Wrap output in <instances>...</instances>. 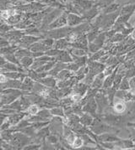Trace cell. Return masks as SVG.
I'll return each mask as SVG.
<instances>
[{
	"mask_svg": "<svg viewBox=\"0 0 135 150\" xmlns=\"http://www.w3.org/2000/svg\"><path fill=\"white\" fill-rule=\"evenodd\" d=\"M130 37L133 39V40H135V29L132 30V32H131V34H130Z\"/></svg>",
	"mask_w": 135,
	"mask_h": 150,
	"instance_id": "cell-33",
	"label": "cell"
},
{
	"mask_svg": "<svg viewBox=\"0 0 135 150\" xmlns=\"http://www.w3.org/2000/svg\"><path fill=\"white\" fill-rule=\"evenodd\" d=\"M89 90V86L85 84V82H77L73 86L72 91L80 94V96H82L83 97L85 96L87 91Z\"/></svg>",
	"mask_w": 135,
	"mask_h": 150,
	"instance_id": "cell-10",
	"label": "cell"
},
{
	"mask_svg": "<svg viewBox=\"0 0 135 150\" xmlns=\"http://www.w3.org/2000/svg\"><path fill=\"white\" fill-rule=\"evenodd\" d=\"M120 14V9L117 10L116 12L104 14L102 13V19H101V24L100 30H103V31H108L111 30V28L113 27V25L115 24L117 18H118Z\"/></svg>",
	"mask_w": 135,
	"mask_h": 150,
	"instance_id": "cell-2",
	"label": "cell"
},
{
	"mask_svg": "<svg viewBox=\"0 0 135 150\" xmlns=\"http://www.w3.org/2000/svg\"><path fill=\"white\" fill-rule=\"evenodd\" d=\"M6 59L9 60L11 62H14V63H19V61L17 60V59L15 58V56L11 53V54H8L6 55Z\"/></svg>",
	"mask_w": 135,
	"mask_h": 150,
	"instance_id": "cell-30",
	"label": "cell"
},
{
	"mask_svg": "<svg viewBox=\"0 0 135 150\" xmlns=\"http://www.w3.org/2000/svg\"><path fill=\"white\" fill-rule=\"evenodd\" d=\"M122 138H119L117 135V133L114 132H105L100 135H96V143H101V142H110V143H115Z\"/></svg>",
	"mask_w": 135,
	"mask_h": 150,
	"instance_id": "cell-7",
	"label": "cell"
},
{
	"mask_svg": "<svg viewBox=\"0 0 135 150\" xmlns=\"http://www.w3.org/2000/svg\"><path fill=\"white\" fill-rule=\"evenodd\" d=\"M111 107L113 109V112L117 115L123 114L127 111V108H128L127 102L117 97H115Z\"/></svg>",
	"mask_w": 135,
	"mask_h": 150,
	"instance_id": "cell-6",
	"label": "cell"
},
{
	"mask_svg": "<svg viewBox=\"0 0 135 150\" xmlns=\"http://www.w3.org/2000/svg\"><path fill=\"white\" fill-rule=\"evenodd\" d=\"M120 8V4L119 3H112L111 4L108 5L107 7L104 8L102 9V13L104 14H107V13H114L119 10Z\"/></svg>",
	"mask_w": 135,
	"mask_h": 150,
	"instance_id": "cell-17",
	"label": "cell"
},
{
	"mask_svg": "<svg viewBox=\"0 0 135 150\" xmlns=\"http://www.w3.org/2000/svg\"><path fill=\"white\" fill-rule=\"evenodd\" d=\"M41 144H33V145H26L25 149H40Z\"/></svg>",
	"mask_w": 135,
	"mask_h": 150,
	"instance_id": "cell-31",
	"label": "cell"
},
{
	"mask_svg": "<svg viewBox=\"0 0 135 150\" xmlns=\"http://www.w3.org/2000/svg\"><path fill=\"white\" fill-rule=\"evenodd\" d=\"M124 76H125V77H127V78H129V79H131V78H133V77H134L135 76V66L134 65L133 66H131V67H129V69H127V70H126Z\"/></svg>",
	"mask_w": 135,
	"mask_h": 150,
	"instance_id": "cell-27",
	"label": "cell"
},
{
	"mask_svg": "<svg viewBox=\"0 0 135 150\" xmlns=\"http://www.w3.org/2000/svg\"><path fill=\"white\" fill-rule=\"evenodd\" d=\"M57 61H60L62 63H70V62H73V57L70 53H68L66 50H62L61 53L58 54L57 56L55 57Z\"/></svg>",
	"mask_w": 135,
	"mask_h": 150,
	"instance_id": "cell-12",
	"label": "cell"
},
{
	"mask_svg": "<svg viewBox=\"0 0 135 150\" xmlns=\"http://www.w3.org/2000/svg\"><path fill=\"white\" fill-rule=\"evenodd\" d=\"M97 103L96 101V98L95 96L90 97L86 103L83 106V112H87V113H90V115H92L94 117H98V113H97Z\"/></svg>",
	"mask_w": 135,
	"mask_h": 150,
	"instance_id": "cell-4",
	"label": "cell"
},
{
	"mask_svg": "<svg viewBox=\"0 0 135 150\" xmlns=\"http://www.w3.org/2000/svg\"><path fill=\"white\" fill-rule=\"evenodd\" d=\"M95 98H96V101L97 103V108H97V113H98V115L102 114L105 110L111 106L106 90L105 89H103V90L100 89L97 91V93L96 94Z\"/></svg>",
	"mask_w": 135,
	"mask_h": 150,
	"instance_id": "cell-1",
	"label": "cell"
},
{
	"mask_svg": "<svg viewBox=\"0 0 135 150\" xmlns=\"http://www.w3.org/2000/svg\"><path fill=\"white\" fill-rule=\"evenodd\" d=\"M39 40V38L38 37H35V36H25L23 38H21L20 40V42L21 44H24L25 45H32L34 43L37 42Z\"/></svg>",
	"mask_w": 135,
	"mask_h": 150,
	"instance_id": "cell-18",
	"label": "cell"
},
{
	"mask_svg": "<svg viewBox=\"0 0 135 150\" xmlns=\"http://www.w3.org/2000/svg\"><path fill=\"white\" fill-rule=\"evenodd\" d=\"M39 82H41L42 84L44 85L47 87H50V88H54L57 86V80L54 79L53 77H44V78L38 80Z\"/></svg>",
	"mask_w": 135,
	"mask_h": 150,
	"instance_id": "cell-15",
	"label": "cell"
},
{
	"mask_svg": "<svg viewBox=\"0 0 135 150\" xmlns=\"http://www.w3.org/2000/svg\"><path fill=\"white\" fill-rule=\"evenodd\" d=\"M103 55H104V50H100L98 51H96V53H93L92 55L89 58V60H91V61H98Z\"/></svg>",
	"mask_w": 135,
	"mask_h": 150,
	"instance_id": "cell-23",
	"label": "cell"
},
{
	"mask_svg": "<svg viewBox=\"0 0 135 150\" xmlns=\"http://www.w3.org/2000/svg\"><path fill=\"white\" fill-rule=\"evenodd\" d=\"M127 126L129 127H133V128H135V122H129L127 123Z\"/></svg>",
	"mask_w": 135,
	"mask_h": 150,
	"instance_id": "cell-32",
	"label": "cell"
},
{
	"mask_svg": "<svg viewBox=\"0 0 135 150\" xmlns=\"http://www.w3.org/2000/svg\"><path fill=\"white\" fill-rule=\"evenodd\" d=\"M72 76H73V71H71L68 69H64L56 76L55 78L58 81H64V80L71 78Z\"/></svg>",
	"mask_w": 135,
	"mask_h": 150,
	"instance_id": "cell-16",
	"label": "cell"
},
{
	"mask_svg": "<svg viewBox=\"0 0 135 150\" xmlns=\"http://www.w3.org/2000/svg\"><path fill=\"white\" fill-rule=\"evenodd\" d=\"M11 142L14 146L21 148V147H25L28 144L31 143V138L27 136H25V134L22 133H15L14 135H13L11 138Z\"/></svg>",
	"mask_w": 135,
	"mask_h": 150,
	"instance_id": "cell-5",
	"label": "cell"
},
{
	"mask_svg": "<svg viewBox=\"0 0 135 150\" xmlns=\"http://www.w3.org/2000/svg\"><path fill=\"white\" fill-rule=\"evenodd\" d=\"M69 46H70V43L66 38H62V39L56 40L54 45H53L54 48L60 50H65Z\"/></svg>",
	"mask_w": 135,
	"mask_h": 150,
	"instance_id": "cell-13",
	"label": "cell"
},
{
	"mask_svg": "<svg viewBox=\"0 0 135 150\" xmlns=\"http://www.w3.org/2000/svg\"><path fill=\"white\" fill-rule=\"evenodd\" d=\"M83 145H84V141L80 135H78L77 138H75L73 144H72V148L74 149H80Z\"/></svg>",
	"mask_w": 135,
	"mask_h": 150,
	"instance_id": "cell-24",
	"label": "cell"
},
{
	"mask_svg": "<svg viewBox=\"0 0 135 150\" xmlns=\"http://www.w3.org/2000/svg\"><path fill=\"white\" fill-rule=\"evenodd\" d=\"M73 30V27L70 26H65L62 28H57L54 30H50V31L45 33V35L47 38H51L53 40H58L62 38H66Z\"/></svg>",
	"mask_w": 135,
	"mask_h": 150,
	"instance_id": "cell-3",
	"label": "cell"
},
{
	"mask_svg": "<svg viewBox=\"0 0 135 150\" xmlns=\"http://www.w3.org/2000/svg\"><path fill=\"white\" fill-rule=\"evenodd\" d=\"M94 117L92 115H90V113H87V112H84L83 114L80 116V123L83 124L85 127H89L91 126V124L93 123V121H94Z\"/></svg>",
	"mask_w": 135,
	"mask_h": 150,
	"instance_id": "cell-14",
	"label": "cell"
},
{
	"mask_svg": "<svg viewBox=\"0 0 135 150\" xmlns=\"http://www.w3.org/2000/svg\"><path fill=\"white\" fill-rule=\"evenodd\" d=\"M34 82L31 78H25L24 82L22 83L21 88L23 90L25 91H32L33 90V86H34Z\"/></svg>",
	"mask_w": 135,
	"mask_h": 150,
	"instance_id": "cell-21",
	"label": "cell"
},
{
	"mask_svg": "<svg viewBox=\"0 0 135 150\" xmlns=\"http://www.w3.org/2000/svg\"><path fill=\"white\" fill-rule=\"evenodd\" d=\"M70 54L76 56H84L88 54V50L80 48H73L70 49Z\"/></svg>",
	"mask_w": 135,
	"mask_h": 150,
	"instance_id": "cell-20",
	"label": "cell"
},
{
	"mask_svg": "<svg viewBox=\"0 0 135 150\" xmlns=\"http://www.w3.org/2000/svg\"><path fill=\"white\" fill-rule=\"evenodd\" d=\"M4 64H5V60H4L2 57H0V66H4Z\"/></svg>",
	"mask_w": 135,
	"mask_h": 150,
	"instance_id": "cell-34",
	"label": "cell"
},
{
	"mask_svg": "<svg viewBox=\"0 0 135 150\" xmlns=\"http://www.w3.org/2000/svg\"><path fill=\"white\" fill-rule=\"evenodd\" d=\"M47 142L48 143V144H52V145H53V147H54V144H57L58 142H59V138L57 137V135H56V134H53V133H52V134H49L47 137Z\"/></svg>",
	"mask_w": 135,
	"mask_h": 150,
	"instance_id": "cell-26",
	"label": "cell"
},
{
	"mask_svg": "<svg viewBox=\"0 0 135 150\" xmlns=\"http://www.w3.org/2000/svg\"><path fill=\"white\" fill-rule=\"evenodd\" d=\"M119 89L120 90L123 91H130V81H129V79L127 77H123L120 86H119Z\"/></svg>",
	"mask_w": 135,
	"mask_h": 150,
	"instance_id": "cell-22",
	"label": "cell"
},
{
	"mask_svg": "<svg viewBox=\"0 0 135 150\" xmlns=\"http://www.w3.org/2000/svg\"><path fill=\"white\" fill-rule=\"evenodd\" d=\"M27 112H29V114L31 115H37L39 112V108L37 104H33L31 105L29 108H27Z\"/></svg>",
	"mask_w": 135,
	"mask_h": 150,
	"instance_id": "cell-28",
	"label": "cell"
},
{
	"mask_svg": "<svg viewBox=\"0 0 135 150\" xmlns=\"http://www.w3.org/2000/svg\"><path fill=\"white\" fill-rule=\"evenodd\" d=\"M3 68L4 69H5L7 71H17V68H16V66H14V64H11V63H5L4 66H3Z\"/></svg>",
	"mask_w": 135,
	"mask_h": 150,
	"instance_id": "cell-29",
	"label": "cell"
},
{
	"mask_svg": "<svg viewBox=\"0 0 135 150\" xmlns=\"http://www.w3.org/2000/svg\"><path fill=\"white\" fill-rule=\"evenodd\" d=\"M50 112L52 116H57V117H64L66 116L64 112V109L62 107H54V108L50 109Z\"/></svg>",
	"mask_w": 135,
	"mask_h": 150,
	"instance_id": "cell-19",
	"label": "cell"
},
{
	"mask_svg": "<svg viewBox=\"0 0 135 150\" xmlns=\"http://www.w3.org/2000/svg\"><path fill=\"white\" fill-rule=\"evenodd\" d=\"M68 15L66 13H64L63 15H61L60 17L55 19L52 24H49L48 30H54L57 28H62V27H65L68 25Z\"/></svg>",
	"mask_w": 135,
	"mask_h": 150,
	"instance_id": "cell-9",
	"label": "cell"
},
{
	"mask_svg": "<svg viewBox=\"0 0 135 150\" xmlns=\"http://www.w3.org/2000/svg\"><path fill=\"white\" fill-rule=\"evenodd\" d=\"M68 25L70 27H75L85 22V18L83 16H80L77 13H68Z\"/></svg>",
	"mask_w": 135,
	"mask_h": 150,
	"instance_id": "cell-8",
	"label": "cell"
},
{
	"mask_svg": "<svg viewBox=\"0 0 135 150\" xmlns=\"http://www.w3.org/2000/svg\"><path fill=\"white\" fill-rule=\"evenodd\" d=\"M106 76H105L104 72H101L98 74L97 76H96V77L94 79L93 82L90 85L91 88H94V89H97V90H100L103 87V83H104V80Z\"/></svg>",
	"mask_w": 135,
	"mask_h": 150,
	"instance_id": "cell-11",
	"label": "cell"
},
{
	"mask_svg": "<svg viewBox=\"0 0 135 150\" xmlns=\"http://www.w3.org/2000/svg\"><path fill=\"white\" fill-rule=\"evenodd\" d=\"M19 63L25 67H28V66H32V64L34 63V60L31 58V56H25L21 59Z\"/></svg>",
	"mask_w": 135,
	"mask_h": 150,
	"instance_id": "cell-25",
	"label": "cell"
}]
</instances>
